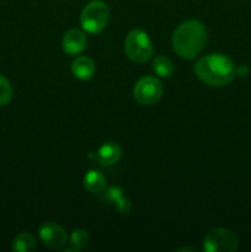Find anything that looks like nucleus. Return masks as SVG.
Segmentation results:
<instances>
[{"mask_svg":"<svg viewBox=\"0 0 251 252\" xmlns=\"http://www.w3.org/2000/svg\"><path fill=\"white\" fill-rule=\"evenodd\" d=\"M193 70L198 79L212 86H224L236 75V66L224 54H208L194 64Z\"/></svg>","mask_w":251,"mask_h":252,"instance_id":"1","label":"nucleus"},{"mask_svg":"<svg viewBox=\"0 0 251 252\" xmlns=\"http://www.w3.org/2000/svg\"><path fill=\"white\" fill-rule=\"evenodd\" d=\"M207 42V30L197 20L182 22L172 34V48L184 59H193L198 56Z\"/></svg>","mask_w":251,"mask_h":252,"instance_id":"2","label":"nucleus"},{"mask_svg":"<svg viewBox=\"0 0 251 252\" xmlns=\"http://www.w3.org/2000/svg\"><path fill=\"white\" fill-rule=\"evenodd\" d=\"M125 52L130 61L144 63L153 54V44L145 31L139 29L132 30L125 41Z\"/></svg>","mask_w":251,"mask_h":252,"instance_id":"3","label":"nucleus"},{"mask_svg":"<svg viewBox=\"0 0 251 252\" xmlns=\"http://www.w3.org/2000/svg\"><path fill=\"white\" fill-rule=\"evenodd\" d=\"M110 19L108 6L101 0H93L85 5L81 12V26L90 33H98L107 26Z\"/></svg>","mask_w":251,"mask_h":252,"instance_id":"4","label":"nucleus"},{"mask_svg":"<svg viewBox=\"0 0 251 252\" xmlns=\"http://www.w3.org/2000/svg\"><path fill=\"white\" fill-rule=\"evenodd\" d=\"M203 249L207 252H233L238 249V238L229 229H214L204 238Z\"/></svg>","mask_w":251,"mask_h":252,"instance_id":"5","label":"nucleus"},{"mask_svg":"<svg viewBox=\"0 0 251 252\" xmlns=\"http://www.w3.org/2000/svg\"><path fill=\"white\" fill-rule=\"evenodd\" d=\"M162 95V85L154 76H143L134 85L133 96L140 105L150 106L160 100Z\"/></svg>","mask_w":251,"mask_h":252,"instance_id":"6","label":"nucleus"},{"mask_svg":"<svg viewBox=\"0 0 251 252\" xmlns=\"http://www.w3.org/2000/svg\"><path fill=\"white\" fill-rule=\"evenodd\" d=\"M38 233L42 243L51 249H62L68 240V235L63 226L53 221H46L42 224Z\"/></svg>","mask_w":251,"mask_h":252,"instance_id":"7","label":"nucleus"},{"mask_svg":"<svg viewBox=\"0 0 251 252\" xmlns=\"http://www.w3.org/2000/svg\"><path fill=\"white\" fill-rule=\"evenodd\" d=\"M63 49L68 54H78L83 52L86 47V37L80 30H69L63 37Z\"/></svg>","mask_w":251,"mask_h":252,"instance_id":"8","label":"nucleus"},{"mask_svg":"<svg viewBox=\"0 0 251 252\" xmlns=\"http://www.w3.org/2000/svg\"><path fill=\"white\" fill-rule=\"evenodd\" d=\"M121 154H122V150L117 143L107 142L98 149L96 159L103 166H110L120 160Z\"/></svg>","mask_w":251,"mask_h":252,"instance_id":"9","label":"nucleus"},{"mask_svg":"<svg viewBox=\"0 0 251 252\" xmlns=\"http://www.w3.org/2000/svg\"><path fill=\"white\" fill-rule=\"evenodd\" d=\"M71 71L75 78L80 80H89L95 73V63L89 57H78L71 64Z\"/></svg>","mask_w":251,"mask_h":252,"instance_id":"10","label":"nucleus"},{"mask_svg":"<svg viewBox=\"0 0 251 252\" xmlns=\"http://www.w3.org/2000/svg\"><path fill=\"white\" fill-rule=\"evenodd\" d=\"M84 186L91 193H101L106 187V179L100 171L90 170L84 176Z\"/></svg>","mask_w":251,"mask_h":252,"instance_id":"11","label":"nucleus"},{"mask_svg":"<svg viewBox=\"0 0 251 252\" xmlns=\"http://www.w3.org/2000/svg\"><path fill=\"white\" fill-rule=\"evenodd\" d=\"M37 241L31 233H20L12 241V250L16 252H32L36 250Z\"/></svg>","mask_w":251,"mask_h":252,"instance_id":"12","label":"nucleus"},{"mask_svg":"<svg viewBox=\"0 0 251 252\" xmlns=\"http://www.w3.org/2000/svg\"><path fill=\"white\" fill-rule=\"evenodd\" d=\"M153 70L162 78H169L174 73V64L165 56H157L153 61Z\"/></svg>","mask_w":251,"mask_h":252,"instance_id":"13","label":"nucleus"},{"mask_svg":"<svg viewBox=\"0 0 251 252\" xmlns=\"http://www.w3.org/2000/svg\"><path fill=\"white\" fill-rule=\"evenodd\" d=\"M89 240H90V236H89L88 231L78 229V230H74L71 233L70 243L76 251H80L83 249H85L88 246Z\"/></svg>","mask_w":251,"mask_h":252,"instance_id":"14","label":"nucleus"},{"mask_svg":"<svg viewBox=\"0 0 251 252\" xmlns=\"http://www.w3.org/2000/svg\"><path fill=\"white\" fill-rule=\"evenodd\" d=\"M12 97V88L6 78L0 74V106H5L9 103Z\"/></svg>","mask_w":251,"mask_h":252,"instance_id":"15","label":"nucleus"},{"mask_svg":"<svg viewBox=\"0 0 251 252\" xmlns=\"http://www.w3.org/2000/svg\"><path fill=\"white\" fill-rule=\"evenodd\" d=\"M122 193L123 192L120 187L112 186L107 189V192L105 193V197H103V198H105V201H107L108 203H115L120 197H122Z\"/></svg>","mask_w":251,"mask_h":252,"instance_id":"16","label":"nucleus"},{"mask_svg":"<svg viewBox=\"0 0 251 252\" xmlns=\"http://www.w3.org/2000/svg\"><path fill=\"white\" fill-rule=\"evenodd\" d=\"M115 207H116V209H117L118 212H120V213H122V214H127L128 212L130 211V202H129V199L128 198H125V197H120V198L117 199V201L115 202Z\"/></svg>","mask_w":251,"mask_h":252,"instance_id":"17","label":"nucleus"},{"mask_svg":"<svg viewBox=\"0 0 251 252\" xmlns=\"http://www.w3.org/2000/svg\"><path fill=\"white\" fill-rule=\"evenodd\" d=\"M249 73H250V69H249L246 65H240L239 68H236V75L248 76Z\"/></svg>","mask_w":251,"mask_h":252,"instance_id":"18","label":"nucleus"}]
</instances>
